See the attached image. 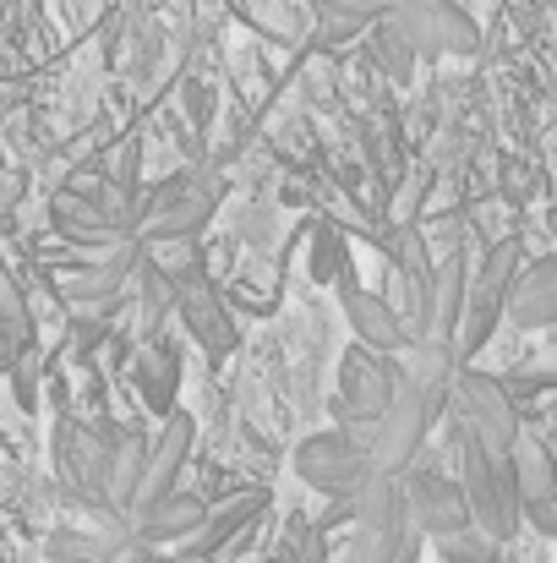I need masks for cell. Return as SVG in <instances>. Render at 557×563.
<instances>
[{"label": "cell", "instance_id": "1", "mask_svg": "<svg viewBox=\"0 0 557 563\" xmlns=\"http://www.w3.org/2000/svg\"><path fill=\"white\" fill-rule=\"evenodd\" d=\"M415 367H404V383L382 416V427L371 432V471L377 476H404L415 471V454L432 432V421L448 410V388H454V351L443 345H415L410 351Z\"/></svg>", "mask_w": 557, "mask_h": 563}, {"label": "cell", "instance_id": "2", "mask_svg": "<svg viewBox=\"0 0 557 563\" xmlns=\"http://www.w3.org/2000/svg\"><path fill=\"white\" fill-rule=\"evenodd\" d=\"M454 438H459V487H465V504H470V526L509 548L520 537V526H525V498H520V482H514V454L487 449L465 427H454Z\"/></svg>", "mask_w": 557, "mask_h": 563}, {"label": "cell", "instance_id": "3", "mask_svg": "<svg viewBox=\"0 0 557 563\" xmlns=\"http://www.w3.org/2000/svg\"><path fill=\"white\" fill-rule=\"evenodd\" d=\"M399 383H404L399 356H377V351H367V345H350V351L339 356L334 421H339L356 443H367L371 449V432L382 427V416H388V405H393Z\"/></svg>", "mask_w": 557, "mask_h": 563}, {"label": "cell", "instance_id": "4", "mask_svg": "<svg viewBox=\"0 0 557 563\" xmlns=\"http://www.w3.org/2000/svg\"><path fill=\"white\" fill-rule=\"evenodd\" d=\"M296 476L323 493L328 504H356L371 487V454L367 443H356L345 427H328V432H312L296 443Z\"/></svg>", "mask_w": 557, "mask_h": 563}, {"label": "cell", "instance_id": "5", "mask_svg": "<svg viewBox=\"0 0 557 563\" xmlns=\"http://www.w3.org/2000/svg\"><path fill=\"white\" fill-rule=\"evenodd\" d=\"M448 410H454V427H465L470 438H481L498 454H514V443L525 432L520 427V399L509 394V383L498 373H454Z\"/></svg>", "mask_w": 557, "mask_h": 563}, {"label": "cell", "instance_id": "6", "mask_svg": "<svg viewBox=\"0 0 557 563\" xmlns=\"http://www.w3.org/2000/svg\"><path fill=\"white\" fill-rule=\"evenodd\" d=\"M514 279H520V241H498L481 268L470 274V290H465V318H459V345L454 356H476L498 323L509 318V296H514Z\"/></svg>", "mask_w": 557, "mask_h": 563}, {"label": "cell", "instance_id": "7", "mask_svg": "<svg viewBox=\"0 0 557 563\" xmlns=\"http://www.w3.org/2000/svg\"><path fill=\"white\" fill-rule=\"evenodd\" d=\"M110 454H115V432L104 438L99 427H82V421H71V416L55 427L60 487H66V498H77V509L115 515V509H110Z\"/></svg>", "mask_w": 557, "mask_h": 563}, {"label": "cell", "instance_id": "8", "mask_svg": "<svg viewBox=\"0 0 557 563\" xmlns=\"http://www.w3.org/2000/svg\"><path fill=\"white\" fill-rule=\"evenodd\" d=\"M350 526L356 531H350V559L345 563H399V553L415 542L399 476H371V487L356 498V520Z\"/></svg>", "mask_w": 557, "mask_h": 563}, {"label": "cell", "instance_id": "9", "mask_svg": "<svg viewBox=\"0 0 557 563\" xmlns=\"http://www.w3.org/2000/svg\"><path fill=\"white\" fill-rule=\"evenodd\" d=\"M399 487H404L410 531L421 542H443V537L470 526V504H465V487L454 476H443V471H404Z\"/></svg>", "mask_w": 557, "mask_h": 563}, {"label": "cell", "instance_id": "10", "mask_svg": "<svg viewBox=\"0 0 557 563\" xmlns=\"http://www.w3.org/2000/svg\"><path fill=\"white\" fill-rule=\"evenodd\" d=\"M410 49H437V55H470L476 49V22L454 0H393L382 11Z\"/></svg>", "mask_w": 557, "mask_h": 563}, {"label": "cell", "instance_id": "11", "mask_svg": "<svg viewBox=\"0 0 557 563\" xmlns=\"http://www.w3.org/2000/svg\"><path fill=\"white\" fill-rule=\"evenodd\" d=\"M213 197H219L213 181L202 187L197 176H176L170 187H159V197H154L148 224H143V241H148V246H176V241H191V235L208 224Z\"/></svg>", "mask_w": 557, "mask_h": 563}, {"label": "cell", "instance_id": "12", "mask_svg": "<svg viewBox=\"0 0 557 563\" xmlns=\"http://www.w3.org/2000/svg\"><path fill=\"white\" fill-rule=\"evenodd\" d=\"M339 307H345V323L356 334V345H367L377 356H410L415 351V334L410 323L399 318V307L377 290H361V285H339Z\"/></svg>", "mask_w": 557, "mask_h": 563}, {"label": "cell", "instance_id": "13", "mask_svg": "<svg viewBox=\"0 0 557 563\" xmlns=\"http://www.w3.org/2000/svg\"><path fill=\"white\" fill-rule=\"evenodd\" d=\"M49 224H55L66 241H77V246H99V252L121 246V235H126V224L104 208V197H99L93 181L55 191V197H49Z\"/></svg>", "mask_w": 557, "mask_h": 563}, {"label": "cell", "instance_id": "14", "mask_svg": "<svg viewBox=\"0 0 557 563\" xmlns=\"http://www.w3.org/2000/svg\"><path fill=\"white\" fill-rule=\"evenodd\" d=\"M176 312H181V329L213 356L224 362L235 351V323H230V307L224 296L202 279V274H181V290H176Z\"/></svg>", "mask_w": 557, "mask_h": 563}, {"label": "cell", "instance_id": "15", "mask_svg": "<svg viewBox=\"0 0 557 563\" xmlns=\"http://www.w3.org/2000/svg\"><path fill=\"white\" fill-rule=\"evenodd\" d=\"M191 438H197V421L186 410H170L159 438H148V471H143V487H137V509H148V504H159V498H170L181 487V471L191 460Z\"/></svg>", "mask_w": 557, "mask_h": 563}, {"label": "cell", "instance_id": "16", "mask_svg": "<svg viewBox=\"0 0 557 563\" xmlns=\"http://www.w3.org/2000/svg\"><path fill=\"white\" fill-rule=\"evenodd\" d=\"M181 345L170 340V334H148L143 340V351L132 356V377H137V394H143V405L165 421L170 410H181L176 399H181Z\"/></svg>", "mask_w": 557, "mask_h": 563}, {"label": "cell", "instance_id": "17", "mask_svg": "<svg viewBox=\"0 0 557 563\" xmlns=\"http://www.w3.org/2000/svg\"><path fill=\"white\" fill-rule=\"evenodd\" d=\"M263 509H268V493H235L224 504H208V520L197 526V537L186 542L181 553H191V559H224L263 520Z\"/></svg>", "mask_w": 557, "mask_h": 563}, {"label": "cell", "instance_id": "18", "mask_svg": "<svg viewBox=\"0 0 557 563\" xmlns=\"http://www.w3.org/2000/svg\"><path fill=\"white\" fill-rule=\"evenodd\" d=\"M132 520H137V526H132V537H137L143 548H176V553H181L186 542L197 537V526L208 520V498H197V493L176 487L170 498H159V504L137 509Z\"/></svg>", "mask_w": 557, "mask_h": 563}, {"label": "cell", "instance_id": "19", "mask_svg": "<svg viewBox=\"0 0 557 563\" xmlns=\"http://www.w3.org/2000/svg\"><path fill=\"white\" fill-rule=\"evenodd\" d=\"M143 268V252L137 246H110L99 263H77V274H66L60 279V296L71 301V307H104V301H115L121 290H126V279Z\"/></svg>", "mask_w": 557, "mask_h": 563}, {"label": "cell", "instance_id": "20", "mask_svg": "<svg viewBox=\"0 0 557 563\" xmlns=\"http://www.w3.org/2000/svg\"><path fill=\"white\" fill-rule=\"evenodd\" d=\"M509 323L514 329H557V252L520 268L514 296H509Z\"/></svg>", "mask_w": 557, "mask_h": 563}, {"label": "cell", "instance_id": "21", "mask_svg": "<svg viewBox=\"0 0 557 563\" xmlns=\"http://www.w3.org/2000/svg\"><path fill=\"white\" fill-rule=\"evenodd\" d=\"M465 290H470V268H465V257H443V263L432 268V323H426V345H443V351L459 345Z\"/></svg>", "mask_w": 557, "mask_h": 563}, {"label": "cell", "instance_id": "22", "mask_svg": "<svg viewBox=\"0 0 557 563\" xmlns=\"http://www.w3.org/2000/svg\"><path fill=\"white\" fill-rule=\"evenodd\" d=\"M143 471H148V438L132 432V427H121L115 432V454H110V509L115 515H132L137 509Z\"/></svg>", "mask_w": 557, "mask_h": 563}, {"label": "cell", "instance_id": "23", "mask_svg": "<svg viewBox=\"0 0 557 563\" xmlns=\"http://www.w3.org/2000/svg\"><path fill=\"white\" fill-rule=\"evenodd\" d=\"M514 482H520L525 509L557 498V460H553V449L542 438H531V432H520V443H514Z\"/></svg>", "mask_w": 557, "mask_h": 563}, {"label": "cell", "instance_id": "24", "mask_svg": "<svg viewBox=\"0 0 557 563\" xmlns=\"http://www.w3.org/2000/svg\"><path fill=\"white\" fill-rule=\"evenodd\" d=\"M33 356V318L27 301L16 296V285H5L0 274V373H16Z\"/></svg>", "mask_w": 557, "mask_h": 563}, {"label": "cell", "instance_id": "25", "mask_svg": "<svg viewBox=\"0 0 557 563\" xmlns=\"http://www.w3.org/2000/svg\"><path fill=\"white\" fill-rule=\"evenodd\" d=\"M49 563H121V537L104 531H82V526H60L49 531Z\"/></svg>", "mask_w": 557, "mask_h": 563}, {"label": "cell", "instance_id": "26", "mask_svg": "<svg viewBox=\"0 0 557 563\" xmlns=\"http://www.w3.org/2000/svg\"><path fill=\"white\" fill-rule=\"evenodd\" d=\"M307 268H312L318 285H350V246H345L339 224H328V219L312 224V257H307Z\"/></svg>", "mask_w": 557, "mask_h": 563}, {"label": "cell", "instance_id": "27", "mask_svg": "<svg viewBox=\"0 0 557 563\" xmlns=\"http://www.w3.org/2000/svg\"><path fill=\"white\" fill-rule=\"evenodd\" d=\"M432 548H437L443 563H509L503 542H492V537L476 531V526H465V531H454V537H443V542H432Z\"/></svg>", "mask_w": 557, "mask_h": 563}, {"label": "cell", "instance_id": "28", "mask_svg": "<svg viewBox=\"0 0 557 563\" xmlns=\"http://www.w3.org/2000/svg\"><path fill=\"white\" fill-rule=\"evenodd\" d=\"M318 11L345 16V22H371V16H382V0H318Z\"/></svg>", "mask_w": 557, "mask_h": 563}, {"label": "cell", "instance_id": "29", "mask_svg": "<svg viewBox=\"0 0 557 563\" xmlns=\"http://www.w3.org/2000/svg\"><path fill=\"white\" fill-rule=\"evenodd\" d=\"M159 563H219V559H191V553H170V559H159Z\"/></svg>", "mask_w": 557, "mask_h": 563}, {"label": "cell", "instance_id": "30", "mask_svg": "<svg viewBox=\"0 0 557 563\" xmlns=\"http://www.w3.org/2000/svg\"><path fill=\"white\" fill-rule=\"evenodd\" d=\"M121 563H143V559H121Z\"/></svg>", "mask_w": 557, "mask_h": 563}]
</instances>
